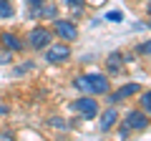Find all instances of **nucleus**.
Returning <instances> with one entry per match:
<instances>
[{"instance_id": "7ed1b4c3", "label": "nucleus", "mask_w": 151, "mask_h": 141, "mask_svg": "<svg viewBox=\"0 0 151 141\" xmlns=\"http://www.w3.org/2000/svg\"><path fill=\"white\" fill-rule=\"evenodd\" d=\"M126 126L131 131H146L149 129V114L146 111H129L126 114Z\"/></svg>"}, {"instance_id": "1a4fd4ad", "label": "nucleus", "mask_w": 151, "mask_h": 141, "mask_svg": "<svg viewBox=\"0 0 151 141\" xmlns=\"http://www.w3.org/2000/svg\"><path fill=\"white\" fill-rule=\"evenodd\" d=\"M0 38H3V48H8V50H20L23 48V43L13 35V33H3Z\"/></svg>"}, {"instance_id": "412c9836", "label": "nucleus", "mask_w": 151, "mask_h": 141, "mask_svg": "<svg viewBox=\"0 0 151 141\" xmlns=\"http://www.w3.org/2000/svg\"><path fill=\"white\" fill-rule=\"evenodd\" d=\"M149 28H151V20H149Z\"/></svg>"}, {"instance_id": "4468645a", "label": "nucleus", "mask_w": 151, "mask_h": 141, "mask_svg": "<svg viewBox=\"0 0 151 141\" xmlns=\"http://www.w3.org/2000/svg\"><path fill=\"white\" fill-rule=\"evenodd\" d=\"M106 20L108 23H121V20H124V13H121V10H108L106 13Z\"/></svg>"}, {"instance_id": "6e6552de", "label": "nucleus", "mask_w": 151, "mask_h": 141, "mask_svg": "<svg viewBox=\"0 0 151 141\" xmlns=\"http://www.w3.org/2000/svg\"><path fill=\"white\" fill-rule=\"evenodd\" d=\"M116 121H119V111L108 106V111L101 116V124H98V126H101V131H111L113 126H116Z\"/></svg>"}, {"instance_id": "f257e3e1", "label": "nucleus", "mask_w": 151, "mask_h": 141, "mask_svg": "<svg viewBox=\"0 0 151 141\" xmlns=\"http://www.w3.org/2000/svg\"><path fill=\"white\" fill-rule=\"evenodd\" d=\"M78 91L88 93V96H98V93H106L108 91V78L101 76V73H91V76H78L73 83Z\"/></svg>"}, {"instance_id": "6ab92c4d", "label": "nucleus", "mask_w": 151, "mask_h": 141, "mask_svg": "<svg viewBox=\"0 0 151 141\" xmlns=\"http://www.w3.org/2000/svg\"><path fill=\"white\" fill-rule=\"evenodd\" d=\"M8 114V109H5V106H0V116H5Z\"/></svg>"}, {"instance_id": "ddd939ff", "label": "nucleus", "mask_w": 151, "mask_h": 141, "mask_svg": "<svg viewBox=\"0 0 151 141\" xmlns=\"http://www.w3.org/2000/svg\"><path fill=\"white\" fill-rule=\"evenodd\" d=\"M141 109L146 111V114H151V91H146V93H141Z\"/></svg>"}, {"instance_id": "a211bd4d", "label": "nucleus", "mask_w": 151, "mask_h": 141, "mask_svg": "<svg viewBox=\"0 0 151 141\" xmlns=\"http://www.w3.org/2000/svg\"><path fill=\"white\" fill-rule=\"evenodd\" d=\"M139 53H151V40H146V43L139 45Z\"/></svg>"}, {"instance_id": "dca6fc26", "label": "nucleus", "mask_w": 151, "mask_h": 141, "mask_svg": "<svg viewBox=\"0 0 151 141\" xmlns=\"http://www.w3.org/2000/svg\"><path fill=\"white\" fill-rule=\"evenodd\" d=\"M40 15H45V18H55V8H53V5H43Z\"/></svg>"}, {"instance_id": "423d86ee", "label": "nucleus", "mask_w": 151, "mask_h": 141, "mask_svg": "<svg viewBox=\"0 0 151 141\" xmlns=\"http://www.w3.org/2000/svg\"><path fill=\"white\" fill-rule=\"evenodd\" d=\"M53 28H55V35H58V38H63V40L78 38V28H76L73 23H68V20H55Z\"/></svg>"}, {"instance_id": "20e7f679", "label": "nucleus", "mask_w": 151, "mask_h": 141, "mask_svg": "<svg viewBox=\"0 0 151 141\" xmlns=\"http://www.w3.org/2000/svg\"><path fill=\"white\" fill-rule=\"evenodd\" d=\"M65 58H70V48L65 43L48 45V50H45V60H48V63H63Z\"/></svg>"}, {"instance_id": "f8f14e48", "label": "nucleus", "mask_w": 151, "mask_h": 141, "mask_svg": "<svg viewBox=\"0 0 151 141\" xmlns=\"http://www.w3.org/2000/svg\"><path fill=\"white\" fill-rule=\"evenodd\" d=\"M43 10V0H28V15L30 18H40Z\"/></svg>"}, {"instance_id": "f3484780", "label": "nucleus", "mask_w": 151, "mask_h": 141, "mask_svg": "<svg viewBox=\"0 0 151 141\" xmlns=\"http://www.w3.org/2000/svg\"><path fill=\"white\" fill-rule=\"evenodd\" d=\"M10 58H13V55L8 53V48H5V50H0V63H10Z\"/></svg>"}, {"instance_id": "9d476101", "label": "nucleus", "mask_w": 151, "mask_h": 141, "mask_svg": "<svg viewBox=\"0 0 151 141\" xmlns=\"http://www.w3.org/2000/svg\"><path fill=\"white\" fill-rule=\"evenodd\" d=\"M15 15V8H13L10 0H0V20H10Z\"/></svg>"}, {"instance_id": "2eb2a0df", "label": "nucleus", "mask_w": 151, "mask_h": 141, "mask_svg": "<svg viewBox=\"0 0 151 141\" xmlns=\"http://www.w3.org/2000/svg\"><path fill=\"white\" fill-rule=\"evenodd\" d=\"M63 3H65L68 8H73L76 13H81V8H83V0H63Z\"/></svg>"}, {"instance_id": "f03ea898", "label": "nucleus", "mask_w": 151, "mask_h": 141, "mask_svg": "<svg viewBox=\"0 0 151 141\" xmlns=\"http://www.w3.org/2000/svg\"><path fill=\"white\" fill-rule=\"evenodd\" d=\"M73 111H78L83 119H96V116H98V101L86 93L83 98H78V101L73 103Z\"/></svg>"}, {"instance_id": "0eeeda50", "label": "nucleus", "mask_w": 151, "mask_h": 141, "mask_svg": "<svg viewBox=\"0 0 151 141\" xmlns=\"http://www.w3.org/2000/svg\"><path fill=\"white\" fill-rule=\"evenodd\" d=\"M139 91H141V86H139V83H126V86H121L116 93H111V96H108L106 101H108V103H119V101H124V98L136 96Z\"/></svg>"}, {"instance_id": "39448f33", "label": "nucleus", "mask_w": 151, "mask_h": 141, "mask_svg": "<svg viewBox=\"0 0 151 141\" xmlns=\"http://www.w3.org/2000/svg\"><path fill=\"white\" fill-rule=\"evenodd\" d=\"M28 43H30V48H35V50L48 48V45H50V30H45V28H35V30H30Z\"/></svg>"}, {"instance_id": "aec40b11", "label": "nucleus", "mask_w": 151, "mask_h": 141, "mask_svg": "<svg viewBox=\"0 0 151 141\" xmlns=\"http://www.w3.org/2000/svg\"><path fill=\"white\" fill-rule=\"evenodd\" d=\"M146 10H149V15H151V0H149V8H146Z\"/></svg>"}, {"instance_id": "9b49d317", "label": "nucleus", "mask_w": 151, "mask_h": 141, "mask_svg": "<svg viewBox=\"0 0 151 141\" xmlns=\"http://www.w3.org/2000/svg\"><path fill=\"white\" fill-rule=\"evenodd\" d=\"M106 65H108L111 73H119V70H121V53H111L108 60H106Z\"/></svg>"}]
</instances>
